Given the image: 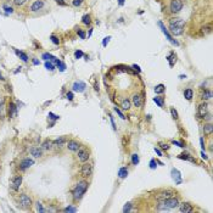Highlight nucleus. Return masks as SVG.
<instances>
[{"label":"nucleus","mask_w":213,"mask_h":213,"mask_svg":"<svg viewBox=\"0 0 213 213\" xmlns=\"http://www.w3.org/2000/svg\"><path fill=\"white\" fill-rule=\"evenodd\" d=\"M66 147L69 150V151H73V152H76L79 147H80V144L77 141V140H73V139H71V140H68V141H66Z\"/></svg>","instance_id":"9"},{"label":"nucleus","mask_w":213,"mask_h":213,"mask_svg":"<svg viewBox=\"0 0 213 213\" xmlns=\"http://www.w3.org/2000/svg\"><path fill=\"white\" fill-rule=\"evenodd\" d=\"M162 201H163V203H164L166 208H169V209L175 208V207H178V206H179V200H178V197L169 196V197H167V198H164V200H162Z\"/></svg>","instance_id":"8"},{"label":"nucleus","mask_w":213,"mask_h":213,"mask_svg":"<svg viewBox=\"0 0 213 213\" xmlns=\"http://www.w3.org/2000/svg\"><path fill=\"white\" fill-rule=\"evenodd\" d=\"M156 164H157V162H156L155 160H152V161L150 162V167H151V168H156Z\"/></svg>","instance_id":"43"},{"label":"nucleus","mask_w":213,"mask_h":213,"mask_svg":"<svg viewBox=\"0 0 213 213\" xmlns=\"http://www.w3.org/2000/svg\"><path fill=\"white\" fill-rule=\"evenodd\" d=\"M83 55H84V54H83L82 51H76V52H74V56H76V59H79V57H82Z\"/></svg>","instance_id":"41"},{"label":"nucleus","mask_w":213,"mask_h":213,"mask_svg":"<svg viewBox=\"0 0 213 213\" xmlns=\"http://www.w3.org/2000/svg\"><path fill=\"white\" fill-rule=\"evenodd\" d=\"M36 209H37V212H45V209L43 208V205H42L40 202H37V203H36Z\"/></svg>","instance_id":"34"},{"label":"nucleus","mask_w":213,"mask_h":213,"mask_svg":"<svg viewBox=\"0 0 213 213\" xmlns=\"http://www.w3.org/2000/svg\"><path fill=\"white\" fill-rule=\"evenodd\" d=\"M109 39H110V38H105V40H103V46H106V44L109 43Z\"/></svg>","instance_id":"47"},{"label":"nucleus","mask_w":213,"mask_h":213,"mask_svg":"<svg viewBox=\"0 0 213 213\" xmlns=\"http://www.w3.org/2000/svg\"><path fill=\"white\" fill-rule=\"evenodd\" d=\"M50 10L48 0H28L26 11L31 16H42Z\"/></svg>","instance_id":"1"},{"label":"nucleus","mask_w":213,"mask_h":213,"mask_svg":"<svg viewBox=\"0 0 213 213\" xmlns=\"http://www.w3.org/2000/svg\"><path fill=\"white\" fill-rule=\"evenodd\" d=\"M200 144H201V147H202V150H205V144H203V138H201V139H200Z\"/></svg>","instance_id":"46"},{"label":"nucleus","mask_w":213,"mask_h":213,"mask_svg":"<svg viewBox=\"0 0 213 213\" xmlns=\"http://www.w3.org/2000/svg\"><path fill=\"white\" fill-rule=\"evenodd\" d=\"M201 155H202V158H205V160H207V156L205 155V152H203V151L201 152Z\"/></svg>","instance_id":"49"},{"label":"nucleus","mask_w":213,"mask_h":213,"mask_svg":"<svg viewBox=\"0 0 213 213\" xmlns=\"http://www.w3.org/2000/svg\"><path fill=\"white\" fill-rule=\"evenodd\" d=\"M33 63H34V65H39V61H38V60H33Z\"/></svg>","instance_id":"50"},{"label":"nucleus","mask_w":213,"mask_h":213,"mask_svg":"<svg viewBox=\"0 0 213 213\" xmlns=\"http://www.w3.org/2000/svg\"><path fill=\"white\" fill-rule=\"evenodd\" d=\"M132 102L133 105L135 106V107H141V105H143V99L139 94H134L133 97H132Z\"/></svg>","instance_id":"15"},{"label":"nucleus","mask_w":213,"mask_h":213,"mask_svg":"<svg viewBox=\"0 0 213 213\" xmlns=\"http://www.w3.org/2000/svg\"><path fill=\"white\" fill-rule=\"evenodd\" d=\"M21 184H22V177L21 175H19V177H15L12 180H11V189L12 190H15V191H17L19 189H20V186H21Z\"/></svg>","instance_id":"10"},{"label":"nucleus","mask_w":213,"mask_h":213,"mask_svg":"<svg viewBox=\"0 0 213 213\" xmlns=\"http://www.w3.org/2000/svg\"><path fill=\"white\" fill-rule=\"evenodd\" d=\"M184 26H185V22L184 20L179 19V17H172L169 19L168 21V28L171 31V33L175 37L178 36H181L183 32H184Z\"/></svg>","instance_id":"2"},{"label":"nucleus","mask_w":213,"mask_h":213,"mask_svg":"<svg viewBox=\"0 0 213 213\" xmlns=\"http://www.w3.org/2000/svg\"><path fill=\"white\" fill-rule=\"evenodd\" d=\"M155 151L157 152V155H158V156H162V152H161V151H160L158 149H156V147H155Z\"/></svg>","instance_id":"48"},{"label":"nucleus","mask_w":213,"mask_h":213,"mask_svg":"<svg viewBox=\"0 0 213 213\" xmlns=\"http://www.w3.org/2000/svg\"><path fill=\"white\" fill-rule=\"evenodd\" d=\"M212 132H213V127H212V124H205V126H203V133H205L206 135L212 134Z\"/></svg>","instance_id":"22"},{"label":"nucleus","mask_w":213,"mask_h":213,"mask_svg":"<svg viewBox=\"0 0 213 213\" xmlns=\"http://www.w3.org/2000/svg\"><path fill=\"white\" fill-rule=\"evenodd\" d=\"M16 54H17V55H19V56H20V57H21V59L25 61V62H27V61H28V56H27L25 52H22V51H16Z\"/></svg>","instance_id":"31"},{"label":"nucleus","mask_w":213,"mask_h":213,"mask_svg":"<svg viewBox=\"0 0 213 213\" xmlns=\"http://www.w3.org/2000/svg\"><path fill=\"white\" fill-rule=\"evenodd\" d=\"M115 111H116V112H117V113L120 115V117H121L122 120H124V118H126V117H124V115H123V113L121 112V110H120V109H117V107H115Z\"/></svg>","instance_id":"39"},{"label":"nucleus","mask_w":213,"mask_h":213,"mask_svg":"<svg viewBox=\"0 0 213 213\" xmlns=\"http://www.w3.org/2000/svg\"><path fill=\"white\" fill-rule=\"evenodd\" d=\"M202 99L203 100H211L212 99V93L209 90H205L202 94Z\"/></svg>","instance_id":"27"},{"label":"nucleus","mask_w":213,"mask_h":213,"mask_svg":"<svg viewBox=\"0 0 213 213\" xmlns=\"http://www.w3.org/2000/svg\"><path fill=\"white\" fill-rule=\"evenodd\" d=\"M118 175H120V178H126L127 175H128V169H127V167H123V168H121L120 171H118Z\"/></svg>","instance_id":"25"},{"label":"nucleus","mask_w":213,"mask_h":213,"mask_svg":"<svg viewBox=\"0 0 213 213\" xmlns=\"http://www.w3.org/2000/svg\"><path fill=\"white\" fill-rule=\"evenodd\" d=\"M88 186H89V183H88L86 180L79 181V183L76 185V188L73 189V191H72V197H73V200H74V201H79V200L84 196V194L86 192Z\"/></svg>","instance_id":"3"},{"label":"nucleus","mask_w":213,"mask_h":213,"mask_svg":"<svg viewBox=\"0 0 213 213\" xmlns=\"http://www.w3.org/2000/svg\"><path fill=\"white\" fill-rule=\"evenodd\" d=\"M19 206L23 209H29L32 207V200L28 195L26 194H21L19 197Z\"/></svg>","instance_id":"6"},{"label":"nucleus","mask_w":213,"mask_h":213,"mask_svg":"<svg viewBox=\"0 0 213 213\" xmlns=\"http://www.w3.org/2000/svg\"><path fill=\"white\" fill-rule=\"evenodd\" d=\"M31 155L34 156L36 158H39V157H42V150L39 147H32L31 149Z\"/></svg>","instance_id":"18"},{"label":"nucleus","mask_w":213,"mask_h":213,"mask_svg":"<svg viewBox=\"0 0 213 213\" xmlns=\"http://www.w3.org/2000/svg\"><path fill=\"white\" fill-rule=\"evenodd\" d=\"M33 163H34L33 160H31V158H25V160H22V161L20 162V168H21V169H27V168H29L31 166H33Z\"/></svg>","instance_id":"14"},{"label":"nucleus","mask_w":213,"mask_h":213,"mask_svg":"<svg viewBox=\"0 0 213 213\" xmlns=\"http://www.w3.org/2000/svg\"><path fill=\"white\" fill-rule=\"evenodd\" d=\"M158 25H160V27H161V28H162V31H163V33H164V34H166V36H167V38H168V40H169V42H172V43H173V44H175V45H177V44H178V43H177V42H174V40H173V39H172V37H171V36H169V33H168V31H167V29H166V27H164V26H163V23H162V22H160V23H158Z\"/></svg>","instance_id":"19"},{"label":"nucleus","mask_w":213,"mask_h":213,"mask_svg":"<svg viewBox=\"0 0 213 213\" xmlns=\"http://www.w3.org/2000/svg\"><path fill=\"white\" fill-rule=\"evenodd\" d=\"M172 174H173V179H175V178H177V183L179 184V183H180V178H179V172H178V171H175V169H172Z\"/></svg>","instance_id":"30"},{"label":"nucleus","mask_w":213,"mask_h":213,"mask_svg":"<svg viewBox=\"0 0 213 213\" xmlns=\"http://www.w3.org/2000/svg\"><path fill=\"white\" fill-rule=\"evenodd\" d=\"M51 147H52V141H50V140H45L44 144H43V149L49 150V149H51Z\"/></svg>","instance_id":"29"},{"label":"nucleus","mask_w":213,"mask_h":213,"mask_svg":"<svg viewBox=\"0 0 213 213\" xmlns=\"http://www.w3.org/2000/svg\"><path fill=\"white\" fill-rule=\"evenodd\" d=\"M179 211L181 213H190L192 212V206L188 202H183V203H179Z\"/></svg>","instance_id":"11"},{"label":"nucleus","mask_w":213,"mask_h":213,"mask_svg":"<svg viewBox=\"0 0 213 213\" xmlns=\"http://www.w3.org/2000/svg\"><path fill=\"white\" fill-rule=\"evenodd\" d=\"M63 212H77V208L76 207H72V206H68L63 209Z\"/></svg>","instance_id":"36"},{"label":"nucleus","mask_w":213,"mask_h":213,"mask_svg":"<svg viewBox=\"0 0 213 213\" xmlns=\"http://www.w3.org/2000/svg\"><path fill=\"white\" fill-rule=\"evenodd\" d=\"M82 22H83L85 26L90 25V23H91V20H90V15H84V16H83V19H82Z\"/></svg>","instance_id":"28"},{"label":"nucleus","mask_w":213,"mask_h":213,"mask_svg":"<svg viewBox=\"0 0 213 213\" xmlns=\"http://www.w3.org/2000/svg\"><path fill=\"white\" fill-rule=\"evenodd\" d=\"M154 101L160 106V107H163V105H164V97H162V96H156V97H154Z\"/></svg>","instance_id":"23"},{"label":"nucleus","mask_w":213,"mask_h":213,"mask_svg":"<svg viewBox=\"0 0 213 213\" xmlns=\"http://www.w3.org/2000/svg\"><path fill=\"white\" fill-rule=\"evenodd\" d=\"M85 88H86V85H85V83H83V82H76V83L73 84V86H72L73 91H78V93H83V91L85 90Z\"/></svg>","instance_id":"12"},{"label":"nucleus","mask_w":213,"mask_h":213,"mask_svg":"<svg viewBox=\"0 0 213 213\" xmlns=\"http://www.w3.org/2000/svg\"><path fill=\"white\" fill-rule=\"evenodd\" d=\"M171 113H172V116H173V118H174V120H177V118H178V112H177V111H175L173 107L171 109Z\"/></svg>","instance_id":"37"},{"label":"nucleus","mask_w":213,"mask_h":213,"mask_svg":"<svg viewBox=\"0 0 213 213\" xmlns=\"http://www.w3.org/2000/svg\"><path fill=\"white\" fill-rule=\"evenodd\" d=\"M45 67H46V69H49V71H54L55 69V66L51 63V62H45Z\"/></svg>","instance_id":"35"},{"label":"nucleus","mask_w":213,"mask_h":213,"mask_svg":"<svg viewBox=\"0 0 213 213\" xmlns=\"http://www.w3.org/2000/svg\"><path fill=\"white\" fill-rule=\"evenodd\" d=\"M184 8V2L183 0H171L169 2V11L173 15L179 14Z\"/></svg>","instance_id":"4"},{"label":"nucleus","mask_w":213,"mask_h":213,"mask_svg":"<svg viewBox=\"0 0 213 213\" xmlns=\"http://www.w3.org/2000/svg\"><path fill=\"white\" fill-rule=\"evenodd\" d=\"M4 9H5L6 12H12V11H14V9H12L11 6H8V5H4Z\"/></svg>","instance_id":"40"},{"label":"nucleus","mask_w":213,"mask_h":213,"mask_svg":"<svg viewBox=\"0 0 213 213\" xmlns=\"http://www.w3.org/2000/svg\"><path fill=\"white\" fill-rule=\"evenodd\" d=\"M51 42H52L54 44H56V45H59V44H60V40H59V39H57L55 36H51Z\"/></svg>","instance_id":"38"},{"label":"nucleus","mask_w":213,"mask_h":213,"mask_svg":"<svg viewBox=\"0 0 213 213\" xmlns=\"http://www.w3.org/2000/svg\"><path fill=\"white\" fill-rule=\"evenodd\" d=\"M121 107L123 109V110H129L130 109V100L128 99V97H124L123 100H122V102H121Z\"/></svg>","instance_id":"17"},{"label":"nucleus","mask_w":213,"mask_h":213,"mask_svg":"<svg viewBox=\"0 0 213 213\" xmlns=\"http://www.w3.org/2000/svg\"><path fill=\"white\" fill-rule=\"evenodd\" d=\"M77 157H78V161L79 162H82V163H84V162H86L88 160H89V157H90V151H89V149L88 147H85V146H80L77 151Z\"/></svg>","instance_id":"5"},{"label":"nucleus","mask_w":213,"mask_h":213,"mask_svg":"<svg viewBox=\"0 0 213 213\" xmlns=\"http://www.w3.org/2000/svg\"><path fill=\"white\" fill-rule=\"evenodd\" d=\"M192 95H194V93H192L191 89H186V90L184 91V96H185L186 100H191V99H192Z\"/></svg>","instance_id":"26"},{"label":"nucleus","mask_w":213,"mask_h":213,"mask_svg":"<svg viewBox=\"0 0 213 213\" xmlns=\"http://www.w3.org/2000/svg\"><path fill=\"white\" fill-rule=\"evenodd\" d=\"M83 3H84V0H73V2H72L73 6H76V8L82 6V4H83Z\"/></svg>","instance_id":"32"},{"label":"nucleus","mask_w":213,"mask_h":213,"mask_svg":"<svg viewBox=\"0 0 213 213\" xmlns=\"http://www.w3.org/2000/svg\"><path fill=\"white\" fill-rule=\"evenodd\" d=\"M66 96H67V99H68V100H73V93H71V91H69V93H67V95H66Z\"/></svg>","instance_id":"44"},{"label":"nucleus","mask_w":213,"mask_h":213,"mask_svg":"<svg viewBox=\"0 0 213 213\" xmlns=\"http://www.w3.org/2000/svg\"><path fill=\"white\" fill-rule=\"evenodd\" d=\"M164 90H166V86L163 84H158V85L155 86V93L156 94H163Z\"/></svg>","instance_id":"24"},{"label":"nucleus","mask_w":213,"mask_h":213,"mask_svg":"<svg viewBox=\"0 0 213 213\" xmlns=\"http://www.w3.org/2000/svg\"><path fill=\"white\" fill-rule=\"evenodd\" d=\"M130 208H132V206H130V203H127V205H126V207L123 208V212H127V211H130Z\"/></svg>","instance_id":"42"},{"label":"nucleus","mask_w":213,"mask_h":213,"mask_svg":"<svg viewBox=\"0 0 213 213\" xmlns=\"http://www.w3.org/2000/svg\"><path fill=\"white\" fill-rule=\"evenodd\" d=\"M132 163H133V164H138V163H139V156H138L137 154L132 155Z\"/></svg>","instance_id":"33"},{"label":"nucleus","mask_w":213,"mask_h":213,"mask_svg":"<svg viewBox=\"0 0 213 213\" xmlns=\"http://www.w3.org/2000/svg\"><path fill=\"white\" fill-rule=\"evenodd\" d=\"M12 3H14L15 6L22 8V6H25V5L28 3V0H12Z\"/></svg>","instance_id":"21"},{"label":"nucleus","mask_w":213,"mask_h":213,"mask_svg":"<svg viewBox=\"0 0 213 213\" xmlns=\"http://www.w3.org/2000/svg\"><path fill=\"white\" fill-rule=\"evenodd\" d=\"M65 143H66V139H65V138H60V139H56L55 141H52V146L61 147V146H62Z\"/></svg>","instance_id":"20"},{"label":"nucleus","mask_w":213,"mask_h":213,"mask_svg":"<svg viewBox=\"0 0 213 213\" xmlns=\"http://www.w3.org/2000/svg\"><path fill=\"white\" fill-rule=\"evenodd\" d=\"M78 34H79V37H80L82 39H84V38H85V34H84V32H82V31H78Z\"/></svg>","instance_id":"45"},{"label":"nucleus","mask_w":213,"mask_h":213,"mask_svg":"<svg viewBox=\"0 0 213 213\" xmlns=\"http://www.w3.org/2000/svg\"><path fill=\"white\" fill-rule=\"evenodd\" d=\"M197 113H198L200 118H205L207 116V103L206 102H203V103H201L198 106V112Z\"/></svg>","instance_id":"13"},{"label":"nucleus","mask_w":213,"mask_h":213,"mask_svg":"<svg viewBox=\"0 0 213 213\" xmlns=\"http://www.w3.org/2000/svg\"><path fill=\"white\" fill-rule=\"evenodd\" d=\"M9 115H10L11 118H15L16 115H17V107L12 102H10V105H9Z\"/></svg>","instance_id":"16"},{"label":"nucleus","mask_w":213,"mask_h":213,"mask_svg":"<svg viewBox=\"0 0 213 213\" xmlns=\"http://www.w3.org/2000/svg\"><path fill=\"white\" fill-rule=\"evenodd\" d=\"M80 175L83 178H89L91 174H93V164L90 162H84L82 166H80Z\"/></svg>","instance_id":"7"}]
</instances>
